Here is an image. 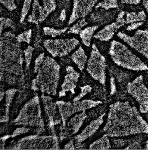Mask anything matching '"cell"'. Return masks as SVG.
Instances as JSON below:
<instances>
[{"instance_id": "3957f363", "label": "cell", "mask_w": 148, "mask_h": 150, "mask_svg": "<svg viewBox=\"0 0 148 150\" xmlns=\"http://www.w3.org/2000/svg\"><path fill=\"white\" fill-rule=\"evenodd\" d=\"M60 66L49 56L45 57L41 67L38 70L36 76L32 82L31 88L34 91L55 96L60 79Z\"/></svg>"}, {"instance_id": "ab89813d", "label": "cell", "mask_w": 148, "mask_h": 150, "mask_svg": "<svg viewBox=\"0 0 148 150\" xmlns=\"http://www.w3.org/2000/svg\"><path fill=\"white\" fill-rule=\"evenodd\" d=\"M66 17V11L65 10H62L60 12V19L61 21L63 22L64 21H65Z\"/></svg>"}, {"instance_id": "ffe728a7", "label": "cell", "mask_w": 148, "mask_h": 150, "mask_svg": "<svg viewBox=\"0 0 148 150\" xmlns=\"http://www.w3.org/2000/svg\"><path fill=\"white\" fill-rule=\"evenodd\" d=\"M17 91V90L15 88L8 89L5 92V110L4 114L1 117V123L8 122L9 120V111L11 104L14 99L15 93Z\"/></svg>"}, {"instance_id": "7c38bea8", "label": "cell", "mask_w": 148, "mask_h": 150, "mask_svg": "<svg viewBox=\"0 0 148 150\" xmlns=\"http://www.w3.org/2000/svg\"><path fill=\"white\" fill-rule=\"evenodd\" d=\"M57 8L55 0H33L32 10L28 22L36 25L43 22Z\"/></svg>"}, {"instance_id": "5bb4252c", "label": "cell", "mask_w": 148, "mask_h": 150, "mask_svg": "<svg viewBox=\"0 0 148 150\" xmlns=\"http://www.w3.org/2000/svg\"><path fill=\"white\" fill-rule=\"evenodd\" d=\"M99 1L73 0V8L67 24L68 25H71L75 21L89 16Z\"/></svg>"}, {"instance_id": "7402d4cb", "label": "cell", "mask_w": 148, "mask_h": 150, "mask_svg": "<svg viewBox=\"0 0 148 150\" xmlns=\"http://www.w3.org/2000/svg\"><path fill=\"white\" fill-rule=\"evenodd\" d=\"M99 25L89 26L82 30L80 33V37L83 44L88 47L91 45V41L95 32L99 28Z\"/></svg>"}, {"instance_id": "d590c367", "label": "cell", "mask_w": 148, "mask_h": 150, "mask_svg": "<svg viewBox=\"0 0 148 150\" xmlns=\"http://www.w3.org/2000/svg\"><path fill=\"white\" fill-rule=\"evenodd\" d=\"M144 24V22H135L130 24V25H128L126 28V30L128 31H131L133 30H136L139 27H140L141 25Z\"/></svg>"}, {"instance_id": "60d3db41", "label": "cell", "mask_w": 148, "mask_h": 150, "mask_svg": "<svg viewBox=\"0 0 148 150\" xmlns=\"http://www.w3.org/2000/svg\"><path fill=\"white\" fill-rule=\"evenodd\" d=\"M142 5L148 14V0H142Z\"/></svg>"}, {"instance_id": "4dcf8cb0", "label": "cell", "mask_w": 148, "mask_h": 150, "mask_svg": "<svg viewBox=\"0 0 148 150\" xmlns=\"http://www.w3.org/2000/svg\"><path fill=\"white\" fill-rule=\"evenodd\" d=\"M32 34V30L31 29L25 31L17 36V40L20 43L24 42L28 44H30L31 37Z\"/></svg>"}, {"instance_id": "9a60e30c", "label": "cell", "mask_w": 148, "mask_h": 150, "mask_svg": "<svg viewBox=\"0 0 148 150\" xmlns=\"http://www.w3.org/2000/svg\"><path fill=\"white\" fill-rule=\"evenodd\" d=\"M126 14L124 11H120L115 19V22L105 25L95 34L94 37L101 42H108L111 40L115 33L126 24V19L124 18Z\"/></svg>"}, {"instance_id": "cb8c5ba5", "label": "cell", "mask_w": 148, "mask_h": 150, "mask_svg": "<svg viewBox=\"0 0 148 150\" xmlns=\"http://www.w3.org/2000/svg\"><path fill=\"white\" fill-rule=\"evenodd\" d=\"M147 19V14L144 10L138 13L130 12L126 14V24L129 25L135 22H144Z\"/></svg>"}, {"instance_id": "836d02e7", "label": "cell", "mask_w": 148, "mask_h": 150, "mask_svg": "<svg viewBox=\"0 0 148 150\" xmlns=\"http://www.w3.org/2000/svg\"><path fill=\"white\" fill-rule=\"evenodd\" d=\"M0 2L8 11H12L17 9V5L14 0H0Z\"/></svg>"}, {"instance_id": "f1b7e54d", "label": "cell", "mask_w": 148, "mask_h": 150, "mask_svg": "<svg viewBox=\"0 0 148 150\" xmlns=\"http://www.w3.org/2000/svg\"><path fill=\"white\" fill-rule=\"evenodd\" d=\"M33 0H24L23 6L20 13V23H22L24 21L25 19L30 10L31 3Z\"/></svg>"}, {"instance_id": "83f0119b", "label": "cell", "mask_w": 148, "mask_h": 150, "mask_svg": "<svg viewBox=\"0 0 148 150\" xmlns=\"http://www.w3.org/2000/svg\"><path fill=\"white\" fill-rule=\"evenodd\" d=\"M69 29L68 27H65L62 29H56L49 27H43V31L45 35L51 36L52 38H55L58 36L65 33Z\"/></svg>"}, {"instance_id": "6da1fadb", "label": "cell", "mask_w": 148, "mask_h": 150, "mask_svg": "<svg viewBox=\"0 0 148 150\" xmlns=\"http://www.w3.org/2000/svg\"><path fill=\"white\" fill-rule=\"evenodd\" d=\"M103 132L112 138L148 134V124L128 101H117L109 106Z\"/></svg>"}, {"instance_id": "30bf717a", "label": "cell", "mask_w": 148, "mask_h": 150, "mask_svg": "<svg viewBox=\"0 0 148 150\" xmlns=\"http://www.w3.org/2000/svg\"><path fill=\"white\" fill-rule=\"evenodd\" d=\"M127 91L139 105V111L142 114L148 112V88L144 82L142 75H139L126 86Z\"/></svg>"}, {"instance_id": "e0dca14e", "label": "cell", "mask_w": 148, "mask_h": 150, "mask_svg": "<svg viewBox=\"0 0 148 150\" xmlns=\"http://www.w3.org/2000/svg\"><path fill=\"white\" fill-rule=\"evenodd\" d=\"M66 74L64 77V82L61 86V90L59 93L60 98L66 96L67 92L70 91L72 94H75V89L80 77V74L75 71L74 67L72 66L66 67Z\"/></svg>"}, {"instance_id": "f546056e", "label": "cell", "mask_w": 148, "mask_h": 150, "mask_svg": "<svg viewBox=\"0 0 148 150\" xmlns=\"http://www.w3.org/2000/svg\"><path fill=\"white\" fill-rule=\"evenodd\" d=\"M34 48L32 46H28L24 51L23 53L24 54L25 62V70L28 71L29 70V67L31 65V60L32 58L33 55V52Z\"/></svg>"}, {"instance_id": "1f68e13d", "label": "cell", "mask_w": 148, "mask_h": 150, "mask_svg": "<svg viewBox=\"0 0 148 150\" xmlns=\"http://www.w3.org/2000/svg\"><path fill=\"white\" fill-rule=\"evenodd\" d=\"M0 23H1V26H0V35H2V31L6 28L8 27H11L14 28V22L10 18H5V17H1L0 18Z\"/></svg>"}, {"instance_id": "277c9868", "label": "cell", "mask_w": 148, "mask_h": 150, "mask_svg": "<svg viewBox=\"0 0 148 150\" xmlns=\"http://www.w3.org/2000/svg\"><path fill=\"white\" fill-rule=\"evenodd\" d=\"M109 54L117 66L136 71L148 70V65L121 42H111Z\"/></svg>"}, {"instance_id": "d4e9b609", "label": "cell", "mask_w": 148, "mask_h": 150, "mask_svg": "<svg viewBox=\"0 0 148 150\" xmlns=\"http://www.w3.org/2000/svg\"><path fill=\"white\" fill-rule=\"evenodd\" d=\"M29 130H30L29 128L25 127H19V128H17V129H15L11 135H5V136L1 137V149H2V147H4V145L5 144V142L9 138L16 137L17 136L20 135L22 134L27 133Z\"/></svg>"}, {"instance_id": "7a4b0ae2", "label": "cell", "mask_w": 148, "mask_h": 150, "mask_svg": "<svg viewBox=\"0 0 148 150\" xmlns=\"http://www.w3.org/2000/svg\"><path fill=\"white\" fill-rule=\"evenodd\" d=\"M1 81L14 84L23 79V57L20 43L11 31L1 36Z\"/></svg>"}, {"instance_id": "8992f818", "label": "cell", "mask_w": 148, "mask_h": 150, "mask_svg": "<svg viewBox=\"0 0 148 150\" xmlns=\"http://www.w3.org/2000/svg\"><path fill=\"white\" fill-rule=\"evenodd\" d=\"M11 150H59L57 135H42L36 134L19 139L10 148Z\"/></svg>"}, {"instance_id": "2e32d148", "label": "cell", "mask_w": 148, "mask_h": 150, "mask_svg": "<svg viewBox=\"0 0 148 150\" xmlns=\"http://www.w3.org/2000/svg\"><path fill=\"white\" fill-rule=\"evenodd\" d=\"M87 116L86 111L81 112L71 118L65 127H60V141L70 138L72 136L77 133Z\"/></svg>"}, {"instance_id": "b9f144b4", "label": "cell", "mask_w": 148, "mask_h": 150, "mask_svg": "<svg viewBox=\"0 0 148 150\" xmlns=\"http://www.w3.org/2000/svg\"><path fill=\"white\" fill-rule=\"evenodd\" d=\"M5 95V92H1V99H0L1 101H2V100H3Z\"/></svg>"}, {"instance_id": "e575fe53", "label": "cell", "mask_w": 148, "mask_h": 150, "mask_svg": "<svg viewBox=\"0 0 148 150\" xmlns=\"http://www.w3.org/2000/svg\"><path fill=\"white\" fill-rule=\"evenodd\" d=\"M45 59V53L43 52L41 53L37 57L36 59L34 61V73H37L38 70L40 69V67H41L42 64L43 62L44 61V59Z\"/></svg>"}, {"instance_id": "8fae6325", "label": "cell", "mask_w": 148, "mask_h": 150, "mask_svg": "<svg viewBox=\"0 0 148 150\" xmlns=\"http://www.w3.org/2000/svg\"><path fill=\"white\" fill-rule=\"evenodd\" d=\"M117 36L148 59V30H138L132 36L122 32H118Z\"/></svg>"}, {"instance_id": "ba28073f", "label": "cell", "mask_w": 148, "mask_h": 150, "mask_svg": "<svg viewBox=\"0 0 148 150\" xmlns=\"http://www.w3.org/2000/svg\"><path fill=\"white\" fill-rule=\"evenodd\" d=\"M106 59L95 44L92 45L86 70L91 76L103 85L106 82Z\"/></svg>"}, {"instance_id": "4fadbf2b", "label": "cell", "mask_w": 148, "mask_h": 150, "mask_svg": "<svg viewBox=\"0 0 148 150\" xmlns=\"http://www.w3.org/2000/svg\"><path fill=\"white\" fill-rule=\"evenodd\" d=\"M41 99L49 130L51 135H57L54 126L60 124L61 122L60 115H59L57 110V103L54 101L51 97L45 96L44 93L42 95Z\"/></svg>"}, {"instance_id": "603a6c76", "label": "cell", "mask_w": 148, "mask_h": 150, "mask_svg": "<svg viewBox=\"0 0 148 150\" xmlns=\"http://www.w3.org/2000/svg\"><path fill=\"white\" fill-rule=\"evenodd\" d=\"M111 149V144L107 134H104L98 140L92 143L89 146L90 150H108Z\"/></svg>"}, {"instance_id": "5b68a950", "label": "cell", "mask_w": 148, "mask_h": 150, "mask_svg": "<svg viewBox=\"0 0 148 150\" xmlns=\"http://www.w3.org/2000/svg\"><path fill=\"white\" fill-rule=\"evenodd\" d=\"M13 122L16 126L36 127V134L39 135L45 130V121L42 116L38 95H36L25 104Z\"/></svg>"}, {"instance_id": "8d00e7d4", "label": "cell", "mask_w": 148, "mask_h": 150, "mask_svg": "<svg viewBox=\"0 0 148 150\" xmlns=\"http://www.w3.org/2000/svg\"><path fill=\"white\" fill-rule=\"evenodd\" d=\"M110 94L113 95L116 92V85H115V79L114 77H112L110 80Z\"/></svg>"}, {"instance_id": "52a82bcc", "label": "cell", "mask_w": 148, "mask_h": 150, "mask_svg": "<svg viewBox=\"0 0 148 150\" xmlns=\"http://www.w3.org/2000/svg\"><path fill=\"white\" fill-rule=\"evenodd\" d=\"M58 106L59 114L61 118L62 125L61 127H65L67 121L69 117L73 116L77 112L86 111L87 109L96 107L102 104L101 101H94L89 99H85L81 101H74L73 103L66 102L64 101H58L56 102Z\"/></svg>"}, {"instance_id": "9c48e42d", "label": "cell", "mask_w": 148, "mask_h": 150, "mask_svg": "<svg viewBox=\"0 0 148 150\" xmlns=\"http://www.w3.org/2000/svg\"><path fill=\"white\" fill-rule=\"evenodd\" d=\"M79 44V40L75 38L47 39L43 42L44 47L53 57L66 56Z\"/></svg>"}, {"instance_id": "d6a6232c", "label": "cell", "mask_w": 148, "mask_h": 150, "mask_svg": "<svg viewBox=\"0 0 148 150\" xmlns=\"http://www.w3.org/2000/svg\"><path fill=\"white\" fill-rule=\"evenodd\" d=\"M80 88H81V92L78 96L74 98L73 100V102L81 100L84 96H85L87 94H88L92 91V87L89 84L81 87Z\"/></svg>"}, {"instance_id": "74e56055", "label": "cell", "mask_w": 148, "mask_h": 150, "mask_svg": "<svg viewBox=\"0 0 148 150\" xmlns=\"http://www.w3.org/2000/svg\"><path fill=\"white\" fill-rule=\"evenodd\" d=\"M121 2L126 4H129V5H137L139 4L141 0H120Z\"/></svg>"}, {"instance_id": "4316f807", "label": "cell", "mask_w": 148, "mask_h": 150, "mask_svg": "<svg viewBox=\"0 0 148 150\" xmlns=\"http://www.w3.org/2000/svg\"><path fill=\"white\" fill-rule=\"evenodd\" d=\"M88 25V22L86 21V18H83L74 23L68 31V33H73L75 35L80 34V32L82 31L83 27Z\"/></svg>"}, {"instance_id": "7bdbcfd3", "label": "cell", "mask_w": 148, "mask_h": 150, "mask_svg": "<svg viewBox=\"0 0 148 150\" xmlns=\"http://www.w3.org/2000/svg\"><path fill=\"white\" fill-rule=\"evenodd\" d=\"M145 150H148V139L147 141V142L145 143Z\"/></svg>"}, {"instance_id": "ac0fdd59", "label": "cell", "mask_w": 148, "mask_h": 150, "mask_svg": "<svg viewBox=\"0 0 148 150\" xmlns=\"http://www.w3.org/2000/svg\"><path fill=\"white\" fill-rule=\"evenodd\" d=\"M105 115V113H104L100 116L97 119L91 122L90 124L86 126L81 133L74 137V141L77 146L82 144L83 142L92 137L98 130L100 126L104 122V117Z\"/></svg>"}, {"instance_id": "d6986e66", "label": "cell", "mask_w": 148, "mask_h": 150, "mask_svg": "<svg viewBox=\"0 0 148 150\" xmlns=\"http://www.w3.org/2000/svg\"><path fill=\"white\" fill-rule=\"evenodd\" d=\"M71 59L81 71L84 69L87 62V56L82 47L80 46L71 56Z\"/></svg>"}, {"instance_id": "44dd1931", "label": "cell", "mask_w": 148, "mask_h": 150, "mask_svg": "<svg viewBox=\"0 0 148 150\" xmlns=\"http://www.w3.org/2000/svg\"><path fill=\"white\" fill-rule=\"evenodd\" d=\"M90 16V21L93 23H96L99 25H104L108 22L110 21V17L112 16L110 13L107 12V10H98L95 9Z\"/></svg>"}, {"instance_id": "f35d334b", "label": "cell", "mask_w": 148, "mask_h": 150, "mask_svg": "<svg viewBox=\"0 0 148 150\" xmlns=\"http://www.w3.org/2000/svg\"><path fill=\"white\" fill-rule=\"evenodd\" d=\"M74 139H71L64 147V150H74Z\"/></svg>"}, {"instance_id": "484cf974", "label": "cell", "mask_w": 148, "mask_h": 150, "mask_svg": "<svg viewBox=\"0 0 148 150\" xmlns=\"http://www.w3.org/2000/svg\"><path fill=\"white\" fill-rule=\"evenodd\" d=\"M118 8V0H103L100 1L95 6V9L102 8L107 11L112 8Z\"/></svg>"}]
</instances>
